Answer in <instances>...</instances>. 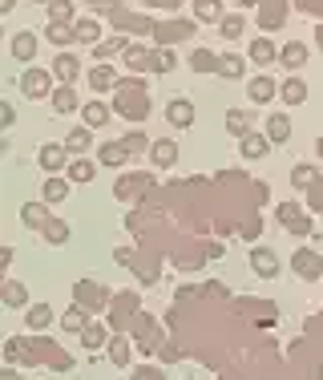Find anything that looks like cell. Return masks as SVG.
Listing matches in <instances>:
<instances>
[{"label":"cell","mask_w":323,"mask_h":380,"mask_svg":"<svg viewBox=\"0 0 323 380\" xmlns=\"http://www.w3.org/2000/svg\"><path fill=\"white\" fill-rule=\"evenodd\" d=\"M73 304H81V308H89V311H101L110 304V291L101 284H93V279H81V284L73 287Z\"/></svg>","instance_id":"cell-1"},{"label":"cell","mask_w":323,"mask_h":380,"mask_svg":"<svg viewBox=\"0 0 323 380\" xmlns=\"http://www.w3.org/2000/svg\"><path fill=\"white\" fill-rule=\"evenodd\" d=\"M37 162H41V170H49V174H57V170H69V146L45 142L41 150H37Z\"/></svg>","instance_id":"cell-2"},{"label":"cell","mask_w":323,"mask_h":380,"mask_svg":"<svg viewBox=\"0 0 323 380\" xmlns=\"http://www.w3.org/2000/svg\"><path fill=\"white\" fill-rule=\"evenodd\" d=\"M166 121H170L174 130H190V126H194V101H190V97H174V101L166 105Z\"/></svg>","instance_id":"cell-3"},{"label":"cell","mask_w":323,"mask_h":380,"mask_svg":"<svg viewBox=\"0 0 323 380\" xmlns=\"http://www.w3.org/2000/svg\"><path fill=\"white\" fill-rule=\"evenodd\" d=\"M251 271L263 275V279H275L279 275V255L271 251V247H254L251 251Z\"/></svg>","instance_id":"cell-4"},{"label":"cell","mask_w":323,"mask_h":380,"mask_svg":"<svg viewBox=\"0 0 323 380\" xmlns=\"http://www.w3.org/2000/svg\"><path fill=\"white\" fill-rule=\"evenodd\" d=\"M291 267L299 271L303 279H323V259H320V255H315V251H307V247L291 255Z\"/></svg>","instance_id":"cell-5"},{"label":"cell","mask_w":323,"mask_h":380,"mask_svg":"<svg viewBox=\"0 0 323 380\" xmlns=\"http://www.w3.org/2000/svg\"><path fill=\"white\" fill-rule=\"evenodd\" d=\"M267 150H271V138H267V134H247V138H238V154H243L247 162L267 158Z\"/></svg>","instance_id":"cell-6"},{"label":"cell","mask_w":323,"mask_h":380,"mask_svg":"<svg viewBox=\"0 0 323 380\" xmlns=\"http://www.w3.org/2000/svg\"><path fill=\"white\" fill-rule=\"evenodd\" d=\"M190 33H194V24H190V21H174V24H158V28H154L158 45H166V49L174 45V41H186Z\"/></svg>","instance_id":"cell-7"},{"label":"cell","mask_w":323,"mask_h":380,"mask_svg":"<svg viewBox=\"0 0 323 380\" xmlns=\"http://www.w3.org/2000/svg\"><path fill=\"white\" fill-rule=\"evenodd\" d=\"M24 324H28V332L53 328V308H49V304H28V308H24Z\"/></svg>","instance_id":"cell-8"},{"label":"cell","mask_w":323,"mask_h":380,"mask_svg":"<svg viewBox=\"0 0 323 380\" xmlns=\"http://www.w3.org/2000/svg\"><path fill=\"white\" fill-rule=\"evenodd\" d=\"M247 97H251L254 105H267V101L275 97V81H271V77H263V73L251 77V81H247Z\"/></svg>","instance_id":"cell-9"},{"label":"cell","mask_w":323,"mask_h":380,"mask_svg":"<svg viewBox=\"0 0 323 380\" xmlns=\"http://www.w3.org/2000/svg\"><path fill=\"white\" fill-rule=\"evenodd\" d=\"M37 45H41V41H37L33 33H17L12 45H8V53H12L17 61H33V57H37Z\"/></svg>","instance_id":"cell-10"},{"label":"cell","mask_w":323,"mask_h":380,"mask_svg":"<svg viewBox=\"0 0 323 380\" xmlns=\"http://www.w3.org/2000/svg\"><path fill=\"white\" fill-rule=\"evenodd\" d=\"M267 138H271V146L291 142V118H287V114H271V121H267Z\"/></svg>","instance_id":"cell-11"},{"label":"cell","mask_w":323,"mask_h":380,"mask_svg":"<svg viewBox=\"0 0 323 380\" xmlns=\"http://www.w3.org/2000/svg\"><path fill=\"white\" fill-rule=\"evenodd\" d=\"M21 89H24L28 97H45V94H49V73H41V69L21 73Z\"/></svg>","instance_id":"cell-12"},{"label":"cell","mask_w":323,"mask_h":380,"mask_svg":"<svg viewBox=\"0 0 323 380\" xmlns=\"http://www.w3.org/2000/svg\"><path fill=\"white\" fill-rule=\"evenodd\" d=\"M41 239H45L49 247H61V243H69V223H65V218H49L45 227H41Z\"/></svg>","instance_id":"cell-13"},{"label":"cell","mask_w":323,"mask_h":380,"mask_svg":"<svg viewBox=\"0 0 323 380\" xmlns=\"http://www.w3.org/2000/svg\"><path fill=\"white\" fill-rule=\"evenodd\" d=\"M77 73H81V61H77V57H69V53H61V57L53 61V77H57L61 85H69Z\"/></svg>","instance_id":"cell-14"},{"label":"cell","mask_w":323,"mask_h":380,"mask_svg":"<svg viewBox=\"0 0 323 380\" xmlns=\"http://www.w3.org/2000/svg\"><path fill=\"white\" fill-rule=\"evenodd\" d=\"M81 118H85L89 130H101V126L110 121V105H105V101H85V105H81Z\"/></svg>","instance_id":"cell-15"},{"label":"cell","mask_w":323,"mask_h":380,"mask_svg":"<svg viewBox=\"0 0 323 380\" xmlns=\"http://www.w3.org/2000/svg\"><path fill=\"white\" fill-rule=\"evenodd\" d=\"M150 158H154V162H158L162 170H166V166H174V162H178V142H170V138L154 142V146H150Z\"/></svg>","instance_id":"cell-16"},{"label":"cell","mask_w":323,"mask_h":380,"mask_svg":"<svg viewBox=\"0 0 323 380\" xmlns=\"http://www.w3.org/2000/svg\"><path fill=\"white\" fill-rule=\"evenodd\" d=\"M85 324H89V308H81V304H73V308L61 316V328H65V332L81 336V328H85Z\"/></svg>","instance_id":"cell-17"},{"label":"cell","mask_w":323,"mask_h":380,"mask_svg":"<svg viewBox=\"0 0 323 380\" xmlns=\"http://www.w3.org/2000/svg\"><path fill=\"white\" fill-rule=\"evenodd\" d=\"M21 223H24V227H37V231H41V227L49 223L45 202H24V207H21Z\"/></svg>","instance_id":"cell-18"},{"label":"cell","mask_w":323,"mask_h":380,"mask_svg":"<svg viewBox=\"0 0 323 380\" xmlns=\"http://www.w3.org/2000/svg\"><path fill=\"white\" fill-rule=\"evenodd\" d=\"M97 158H101L105 166H125V162H130V150H125L121 142H110V146L97 150Z\"/></svg>","instance_id":"cell-19"},{"label":"cell","mask_w":323,"mask_h":380,"mask_svg":"<svg viewBox=\"0 0 323 380\" xmlns=\"http://www.w3.org/2000/svg\"><path fill=\"white\" fill-rule=\"evenodd\" d=\"M174 65H178V61H174V53H170L166 45H162L158 53H150V57H146V69H150V73H170Z\"/></svg>","instance_id":"cell-20"},{"label":"cell","mask_w":323,"mask_h":380,"mask_svg":"<svg viewBox=\"0 0 323 380\" xmlns=\"http://www.w3.org/2000/svg\"><path fill=\"white\" fill-rule=\"evenodd\" d=\"M279 94H283V101H287V105H303V101H307V85H303L299 77H287Z\"/></svg>","instance_id":"cell-21"},{"label":"cell","mask_w":323,"mask_h":380,"mask_svg":"<svg viewBox=\"0 0 323 380\" xmlns=\"http://www.w3.org/2000/svg\"><path fill=\"white\" fill-rule=\"evenodd\" d=\"M243 73H247V61H243V57H231V53H227V57H218V77L238 81Z\"/></svg>","instance_id":"cell-22"},{"label":"cell","mask_w":323,"mask_h":380,"mask_svg":"<svg viewBox=\"0 0 323 380\" xmlns=\"http://www.w3.org/2000/svg\"><path fill=\"white\" fill-rule=\"evenodd\" d=\"M65 146H69V154H81V150H89V146H93V130H89V126H81V130H69V134H65Z\"/></svg>","instance_id":"cell-23"},{"label":"cell","mask_w":323,"mask_h":380,"mask_svg":"<svg viewBox=\"0 0 323 380\" xmlns=\"http://www.w3.org/2000/svg\"><path fill=\"white\" fill-rule=\"evenodd\" d=\"M279 57H283V65H287V69H299L303 61H307V45H303V41H291V45H283Z\"/></svg>","instance_id":"cell-24"},{"label":"cell","mask_w":323,"mask_h":380,"mask_svg":"<svg viewBox=\"0 0 323 380\" xmlns=\"http://www.w3.org/2000/svg\"><path fill=\"white\" fill-rule=\"evenodd\" d=\"M227 130H231L234 138H247V134H251V114H247V110H231V114H227Z\"/></svg>","instance_id":"cell-25"},{"label":"cell","mask_w":323,"mask_h":380,"mask_svg":"<svg viewBox=\"0 0 323 380\" xmlns=\"http://www.w3.org/2000/svg\"><path fill=\"white\" fill-rule=\"evenodd\" d=\"M4 304H8V308H28V291H24V284L8 279V284H4Z\"/></svg>","instance_id":"cell-26"},{"label":"cell","mask_w":323,"mask_h":380,"mask_svg":"<svg viewBox=\"0 0 323 380\" xmlns=\"http://www.w3.org/2000/svg\"><path fill=\"white\" fill-rule=\"evenodd\" d=\"M190 65H194V73H218V57H214L210 49H194Z\"/></svg>","instance_id":"cell-27"},{"label":"cell","mask_w":323,"mask_h":380,"mask_svg":"<svg viewBox=\"0 0 323 380\" xmlns=\"http://www.w3.org/2000/svg\"><path fill=\"white\" fill-rule=\"evenodd\" d=\"M89 85L101 94V89H110V85H117V77H114V69L110 65H93L89 69Z\"/></svg>","instance_id":"cell-28"},{"label":"cell","mask_w":323,"mask_h":380,"mask_svg":"<svg viewBox=\"0 0 323 380\" xmlns=\"http://www.w3.org/2000/svg\"><path fill=\"white\" fill-rule=\"evenodd\" d=\"M41 194H45V202H65L69 198V182L65 178H49L45 187H41Z\"/></svg>","instance_id":"cell-29"},{"label":"cell","mask_w":323,"mask_h":380,"mask_svg":"<svg viewBox=\"0 0 323 380\" xmlns=\"http://www.w3.org/2000/svg\"><path fill=\"white\" fill-rule=\"evenodd\" d=\"M110 360H114L117 368H130V340L125 336H114L110 340Z\"/></svg>","instance_id":"cell-30"},{"label":"cell","mask_w":323,"mask_h":380,"mask_svg":"<svg viewBox=\"0 0 323 380\" xmlns=\"http://www.w3.org/2000/svg\"><path fill=\"white\" fill-rule=\"evenodd\" d=\"M81 344H85L89 352H97V348L105 344V324H85V328H81Z\"/></svg>","instance_id":"cell-31"},{"label":"cell","mask_w":323,"mask_h":380,"mask_svg":"<svg viewBox=\"0 0 323 380\" xmlns=\"http://www.w3.org/2000/svg\"><path fill=\"white\" fill-rule=\"evenodd\" d=\"M251 61L271 65V61H275V45H271V41H263V37H254V41H251Z\"/></svg>","instance_id":"cell-32"},{"label":"cell","mask_w":323,"mask_h":380,"mask_svg":"<svg viewBox=\"0 0 323 380\" xmlns=\"http://www.w3.org/2000/svg\"><path fill=\"white\" fill-rule=\"evenodd\" d=\"M93 174H97V166H93V162H85V158L69 162V182H93Z\"/></svg>","instance_id":"cell-33"},{"label":"cell","mask_w":323,"mask_h":380,"mask_svg":"<svg viewBox=\"0 0 323 380\" xmlns=\"http://www.w3.org/2000/svg\"><path fill=\"white\" fill-rule=\"evenodd\" d=\"M53 110H57V114H73V110H77V97H73L69 85H61V89L53 94Z\"/></svg>","instance_id":"cell-34"},{"label":"cell","mask_w":323,"mask_h":380,"mask_svg":"<svg viewBox=\"0 0 323 380\" xmlns=\"http://www.w3.org/2000/svg\"><path fill=\"white\" fill-rule=\"evenodd\" d=\"M49 41H53V45H69V41H77V28L53 21V24H49Z\"/></svg>","instance_id":"cell-35"},{"label":"cell","mask_w":323,"mask_h":380,"mask_svg":"<svg viewBox=\"0 0 323 380\" xmlns=\"http://www.w3.org/2000/svg\"><path fill=\"white\" fill-rule=\"evenodd\" d=\"M194 17L198 21H222V4L218 0H198L194 4Z\"/></svg>","instance_id":"cell-36"},{"label":"cell","mask_w":323,"mask_h":380,"mask_svg":"<svg viewBox=\"0 0 323 380\" xmlns=\"http://www.w3.org/2000/svg\"><path fill=\"white\" fill-rule=\"evenodd\" d=\"M45 8H49V17H53V21H61V24L73 21V0H49Z\"/></svg>","instance_id":"cell-37"},{"label":"cell","mask_w":323,"mask_h":380,"mask_svg":"<svg viewBox=\"0 0 323 380\" xmlns=\"http://www.w3.org/2000/svg\"><path fill=\"white\" fill-rule=\"evenodd\" d=\"M291 182H295V187H315V182H320V170L315 166H295L291 170Z\"/></svg>","instance_id":"cell-38"},{"label":"cell","mask_w":323,"mask_h":380,"mask_svg":"<svg viewBox=\"0 0 323 380\" xmlns=\"http://www.w3.org/2000/svg\"><path fill=\"white\" fill-rule=\"evenodd\" d=\"M73 28H77V41H89V45H97V37H101V24L97 21H77Z\"/></svg>","instance_id":"cell-39"},{"label":"cell","mask_w":323,"mask_h":380,"mask_svg":"<svg viewBox=\"0 0 323 380\" xmlns=\"http://www.w3.org/2000/svg\"><path fill=\"white\" fill-rule=\"evenodd\" d=\"M218 28H222V37H243V17H222Z\"/></svg>","instance_id":"cell-40"},{"label":"cell","mask_w":323,"mask_h":380,"mask_svg":"<svg viewBox=\"0 0 323 380\" xmlns=\"http://www.w3.org/2000/svg\"><path fill=\"white\" fill-rule=\"evenodd\" d=\"M121 146H125L130 154H138V150H146V134H141V130H134V134H125V138H121Z\"/></svg>","instance_id":"cell-41"},{"label":"cell","mask_w":323,"mask_h":380,"mask_svg":"<svg viewBox=\"0 0 323 380\" xmlns=\"http://www.w3.org/2000/svg\"><path fill=\"white\" fill-rule=\"evenodd\" d=\"M295 218H299V207H295V202H283V207H279V223H283V227L295 223Z\"/></svg>","instance_id":"cell-42"},{"label":"cell","mask_w":323,"mask_h":380,"mask_svg":"<svg viewBox=\"0 0 323 380\" xmlns=\"http://www.w3.org/2000/svg\"><path fill=\"white\" fill-rule=\"evenodd\" d=\"M21 352H24V340H8V344H4V356H8V364H12V360H21Z\"/></svg>","instance_id":"cell-43"},{"label":"cell","mask_w":323,"mask_h":380,"mask_svg":"<svg viewBox=\"0 0 323 380\" xmlns=\"http://www.w3.org/2000/svg\"><path fill=\"white\" fill-rule=\"evenodd\" d=\"M146 57H150L146 49H138V45H125V61H138L141 69H146Z\"/></svg>","instance_id":"cell-44"},{"label":"cell","mask_w":323,"mask_h":380,"mask_svg":"<svg viewBox=\"0 0 323 380\" xmlns=\"http://www.w3.org/2000/svg\"><path fill=\"white\" fill-rule=\"evenodd\" d=\"M287 231H291V235H307V231H311V218H295V223H287Z\"/></svg>","instance_id":"cell-45"},{"label":"cell","mask_w":323,"mask_h":380,"mask_svg":"<svg viewBox=\"0 0 323 380\" xmlns=\"http://www.w3.org/2000/svg\"><path fill=\"white\" fill-rule=\"evenodd\" d=\"M0 121H4V126H12V121H17V110H12L8 101H4V110H0Z\"/></svg>","instance_id":"cell-46"},{"label":"cell","mask_w":323,"mask_h":380,"mask_svg":"<svg viewBox=\"0 0 323 380\" xmlns=\"http://www.w3.org/2000/svg\"><path fill=\"white\" fill-rule=\"evenodd\" d=\"M146 4H150V8H178L182 0H146Z\"/></svg>","instance_id":"cell-47"},{"label":"cell","mask_w":323,"mask_h":380,"mask_svg":"<svg viewBox=\"0 0 323 380\" xmlns=\"http://www.w3.org/2000/svg\"><path fill=\"white\" fill-rule=\"evenodd\" d=\"M17 8V0H0V12H12Z\"/></svg>","instance_id":"cell-48"},{"label":"cell","mask_w":323,"mask_h":380,"mask_svg":"<svg viewBox=\"0 0 323 380\" xmlns=\"http://www.w3.org/2000/svg\"><path fill=\"white\" fill-rule=\"evenodd\" d=\"M315 45L323 49V24H320V28H315Z\"/></svg>","instance_id":"cell-49"},{"label":"cell","mask_w":323,"mask_h":380,"mask_svg":"<svg viewBox=\"0 0 323 380\" xmlns=\"http://www.w3.org/2000/svg\"><path fill=\"white\" fill-rule=\"evenodd\" d=\"M37 4H49V0H37Z\"/></svg>","instance_id":"cell-50"}]
</instances>
